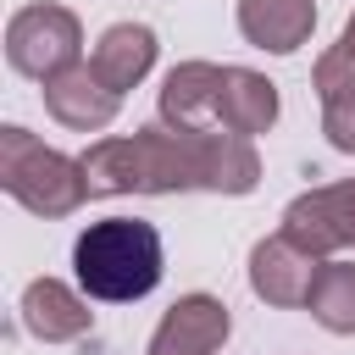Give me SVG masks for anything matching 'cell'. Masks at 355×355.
<instances>
[{
    "label": "cell",
    "instance_id": "cell-1",
    "mask_svg": "<svg viewBox=\"0 0 355 355\" xmlns=\"http://www.w3.org/2000/svg\"><path fill=\"white\" fill-rule=\"evenodd\" d=\"M72 272L78 288L100 305H133L144 300L161 272H166V250L155 222L144 216H100L72 239Z\"/></svg>",
    "mask_w": 355,
    "mask_h": 355
},
{
    "label": "cell",
    "instance_id": "cell-2",
    "mask_svg": "<svg viewBox=\"0 0 355 355\" xmlns=\"http://www.w3.org/2000/svg\"><path fill=\"white\" fill-rule=\"evenodd\" d=\"M0 189H6L22 211H33V216H44V222L72 216L83 200H94V194H89V178H83V161L50 150L44 139H33V133L17 128V122L0 128Z\"/></svg>",
    "mask_w": 355,
    "mask_h": 355
},
{
    "label": "cell",
    "instance_id": "cell-3",
    "mask_svg": "<svg viewBox=\"0 0 355 355\" xmlns=\"http://www.w3.org/2000/svg\"><path fill=\"white\" fill-rule=\"evenodd\" d=\"M6 61H11V72L33 78V83L78 67L83 61V22H78V11H67L55 0L11 11V22H6Z\"/></svg>",
    "mask_w": 355,
    "mask_h": 355
},
{
    "label": "cell",
    "instance_id": "cell-4",
    "mask_svg": "<svg viewBox=\"0 0 355 355\" xmlns=\"http://www.w3.org/2000/svg\"><path fill=\"white\" fill-rule=\"evenodd\" d=\"M283 233L311 250L316 261H333L338 250H355V178L316 183L283 205Z\"/></svg>",
    "mask_w": 355,
    "mask_h": 355
},
{
    "label": "cell",
    "instance_id": "cell-5",
    "mask_svg": "<svg viewBox=\"0 0 355 355\" xmlns=\"http://www.w3.org/2000/svg\"><path fill=\"white\" fill-rule=\"evenodd\" d=\"M316 272H322V261H316L311 250H300L283 227H277V233H266V239L250 250V294H255L261 305L305 311Z\"/></svg>",
    "mask_w": 355,
    "mask_h": 355
},
{
    "label": "cell",
    "instance_id": "cell-6",
    "mask_svg": "<svg viewBox=\"0 0 355 355\" xmlns=\"http://www.w3.org/2000/svg\"><path fill=\"white\" fill-rule=\"evenodd\" d=\"M189 155H194V189L205 194H255L261 183V155L255 139L227 133V128H194L189 133Z\"/></svg>",
    "mask_w": 355,
    "mask_h": 355
},
{
    "label": "cell",
    "instance_id": "cell-7",
    "mask_svg": "<svg viewBox=\"0 0 355 355\" xmlns=\"http://www.w3.org/2000/svg\"><path fill=\"white\" fill-rule=\"evenodd\" d=\"M227 333H233L227 305H222L216 294L194 288V294H183V300L155 322L144 355H216V349L227 344Z\"/></svg>",
    "mask_w": 355,
    "mask_h": 355
},
{
    "label": "cell",
    "instance_id": "cell-8",
    "mask_svg": "<svg viewBox=\"0 0 355 355\" xmlns=\"http://www.w3.org/2000/svg\"><path fill=\"white\" fill-rule=\"evenodd\" d=\"M44 111H50L61 128H72V133H100V128H111V122H116L122 94H116V89H105V83H100V72H94L89 61H78V67H67V72L44 78Z\"/></svg>",
    "mask_w": 355,
    "mask_h": 355
},
{
    "label": "cell",
    "instance_id": "cell-9",
    "mask_svg": "<svg viewBox=\"0 0 355 355\" xmlns=\"http://www.w3.org/2000/svg\"><path fill=\"white\" fill-rule=\"evenodd\" d=\"M22 311V327L39 338V344H72L94 327V311H89V294H78L72 283L61 277H33L17 300Z\"/></svg>",
    "mask_w": 355,
    "mask_h": 355
},
{
    "label": "cell",
    "instance_id": "cell-10",
    "mask_svg": "<svg viewBox=\"0 0 355 355\" xmlns=\"http://www.w3.org/2000/svg\"><path fill=\"white\" fill-rule=\"evenodd\" d=\"M216 94H222V67L216 61H178L161 78L155 111L166 128L194 133V128H216Z\"/></svg>",
    "mask_w": 355,
    "mask_h": 355
},
{
    "label": "cell",
    "instance_id": "cell-11",
    "mask_svg": "<svg viewBox=\"0 0 355 355\" xmlns=\"http://www.w3.org/2000/svg\"><path fill=\"white\" fill-rule=\"evenodd\" d=\"M155 55H161V39H155V28H150V22H111V28L94 39L89 67L100 72V83H105V89L128 94V89H139V83L150 78Z\"/></svg>",
    "mask_w": 355,
    "mask_h": 355
},
{
    "label": "cell",
    "instance_id": "cell-12",
    "mask_svg": "<svg viewBox=\"0 0 355 355\" xmlns=\"http://www.w3.org/2000/svg\"><path fill=\"white\" fill-rule=\"evenodd\" d=\"M283 100H277V83L266 72H250V67H222V94H216V128L227 133H244V139H261L272 133Z\"/></svg>",
    "mask_w": 355,
    "mask_h": 355
},
{
    "label": "cell",
    "instance_id": "cell-13",
    "mask_svg": "<svg viewBox=\"0 0 355 355\" xmlns=\"http://www.w3.org/2000/svg\"><path fill=\"white\" fill-rule=\"evenodd\" d=\"M239 33L266 55H294L316 33V0H239Z\"/></svg>",
    "mask_w": 355,
    "mask_h": 355
},
{
    "label": "cell",
    "instance_id": "cell-14",
    "mask_svg": "<svg viewBox=\"0 0 355 355\" xmlns=\"http://www.w3.org/2000/svg\"><path fill=\"white\" fill-rule=\"evenodd\" d=\"M311 89L322 100V133L338 155H355V61L333 44L311 67Z\"/></svg>",
    "mask_w": 355,
    "mask_h": 355
},
{
    "label": "cell",
    "instance_id": "cell-15",
    "mask_svg": "<svg viewBox=\"0 0 355 355\" xmlns=\"http://www.w3.org/2000/svg\"><path fill=\"white\" fill-rule=\"evenodd\" d=\"M305 311H311L316 327H327L338 338H355V261H322Z\"/></svg>",
    "mask_w": 355,
    "mask_h": 355
},
{
    "label": "cell",
    "instance_id": "cell-16",
    "mask_svg": "<svg viewBox=\"0 0 355 355\" xmlns=\"http://www.w3.org/2000/svg\"><path fill=\"white\" fill-rule=\"evenodd\" d=\"M338 50H344V55H349V61H355V11H349V17H344V33H338Z\"/></svg>",
    "mask_w": 355,
    "mask_h": 355
}]
</instances>
